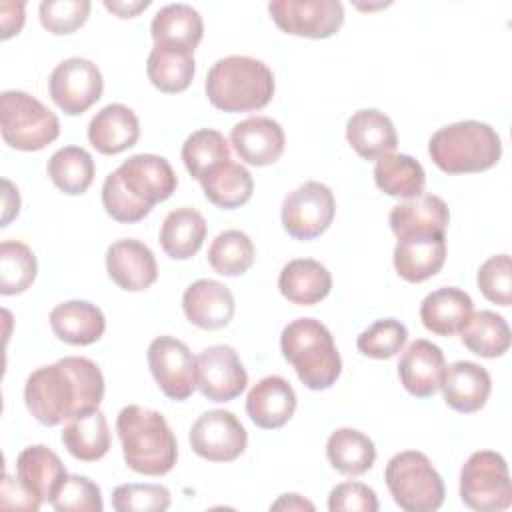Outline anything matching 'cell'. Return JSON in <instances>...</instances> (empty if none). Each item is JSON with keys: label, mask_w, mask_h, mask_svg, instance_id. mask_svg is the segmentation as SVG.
<instances>
[{"label": "cell", "mask_w": 512, "mask_h": 512, "mask_svg": "<svg viewBox=\"0 0 512 512\" xmlns=\"http://www.w3.org/2000/svg\"><path fill=\"white\" fill-rule=\"evenodd\" d=\"M234 296L218 280L202 278L192 282L182 294V310L190 324L202 330H220L234 316Z\"/></svg>", "instance_id": "cell-18"}, {"label": "cell", "mask_w": 512, "mask_h": 512, "mask_svg": "<svg viewBox=\"0 0 512 512\" xmlns=\"http://www.w3.org/2000/svg\"><path fill=\"white\" fill-rule=\"evenodd\" d=\"M330 512H376L378 498L376 492L362 482H342L336 484L328 494Z\"/></svg>", "instance_id": "cell-47"}, {"label": "cell", "mask_w": 512, "mask_h": 512, "mask_svg": "<svg viewBox=\"0 0 512 512\" xmlns=\"http://www.w3.org/2000/svg\"><path fill=\"white\" fill-rule=\"evenodd\" d=\"M42 500L36 498L16 476V480L10 474H4L2 478V490H0V506L2 508H22L36 512L40 508Z\"/></svg>", "instance_id": "cell-49"}, {"label": "cell", "mask_w": 512, "mask_h": 512, "mask_svg": "<svg viewBox=\"0 0 512 512\" xmlns=\"http://www.w3.org/2000/svg\"><path fill=\"white\" fill-rule=\"evenodd\" d=\"M24 4L22 2H2L0 4V26H2V40L18 34L24 26Z\"/></svg>", "instance_id": "cell-50"}, {"label": "cell", "mask_w": 512, "mask_h": 512, "mask_svg": "<svg viewBox=\"0 0 512 512\" xmlns=\"http://www.w3.org/2000/svg\"><path fill=\"white\" fill-rule=\"evenodd\" d=\"M196 62L194 52L176 48V46H162L154 44V48L148 54L146 62V74L154 88L166 94L184 92L192 78H194Z\"/></svg>", "instance_id": "cell-33"}, {"label": "cell", "mask_w": 512, "mask_h": 512, "mask_svg": "<svg viewBox=\"0 0 512 512\" xmlns=\"http://www.w3.org/2000/svg\"><path fill=\"white\" fill-rule=\"evenodd\" d=\"M230 142L246 164L270 166L280 160L286 136L276 120L268 116H250L234 124Z\"/></svg>", "instance_id": "cell-17"}, {"label": "cell", "mask_w": 512, "mask_h": 512, "mask_svg": "<svg viewBox=\"0 0 512 512\" xmlns=\"http://www.w3.org/2000/svg\"><path fill=\"white\" fill-rule=\"evenodd\" d=\"M102 204L108 216H112L116 222H124V224H132V222H140L144 216H148L150 212L140 208L120 186L118 178L114 172H110L102 184Z\"/></svg>", "instance_id": "cell-48"}, {"label": "cell", "mask_w": 512, "mask_h": 512, "mask_svg": "<svg viewBox=\"0 0 512 512\" xmlns=\"http://www.w3.org/2000/svg\"><path fill=\"white\" fill-rule=\"evenodd\" d=\"M254 244L242 230L220 232L208 248V262L220 276H240L254 264Z\"/></svg>", "instance_id": "cell-40"}, {"label": "cell", "mask_w": 512, "mask_h": 512, "mask_svg": "<svg viewBox=\"0 0 512 512\" xmlns=\"http://www.w3.org/2000/svg\"><path fill=\"white\" fill-rule=\"evenodd\" d=\"M104 376L96 362L84 356H64L34 370L24 384V402L44 426H56L100 406Z\"/></svg>", "instance_id": "cell-1"}, {"label": "cell", "mask_w": 512, "mask_h": 512, "mask_svg": "<svg viewBox=\"0 0 512 512\" xmlns=\"http://www.w3.org/2000/svg\"><path fill=\"white\" fill-rule=\"evenodd\" d=\"M50 328L54 336L72 346H88L102 338L106 318L102 310L86 300H68L52 308Z\"/></svg>", "instance_id": "cell-25"}, {"label": "cell", "mask_w": 512, "mask_h": 512, "mask_svg": "<svg viewBox=\"0 0 512 512\" xmlns=\"http://www.w3.org/2000/svg\"><path fill=\"white\" fill-rule=\"evenodd\" d=\"M20 210V196L18 190L10 180L4 178V214H2V226H8L14 216H18Z\"/></svg>", "instance_id": "cell-52"}, {"label": "cell", "mask_w": 512, "mask_h": 512, "mask_svg": "<svg viewBox=\"0 0 512 512\" xmlns=\"http://www.w3.org/2000/svg\"><path fill=\"white\" fill-rule=\"evenodd\" d=\"M460 338L472 354L482 358H498L510 348V328L506 320L492 310L472 312L460 330Z\"/></svg>", "instance_id": "cell-37"}, {"label": "cell", "mask_w": 512, "mask_h": 512, "mask_svg": "<svg viewBox=\"0 0 512 512\" xmlns=\"http://www.w3.org/2000/svg\"><path fill=\"white\" fill-rule=\"evenodd\" d=\"M62 444L76 460H100L110 450V428L106 416L94 408L70 418L62 430Z\"/></svg>", "instance_id": "cell-32"}, {"label": "cell", "mask_w": 512, "mask_h": 512, "mask_svg": "<svg viewBox=\"0 0 512 512\" xmlns=\"http://www.w3.org/2000/svg\"><path fill=\"white\" fill-rule=\"evenodd\" d=\"M36 274L38 262L30 246L18 240H4L0 244V292L4 296L28 290Z\"/></svg>", "instance_id": "cell-41"}, {"label": "cell", "mask_w": 512, "mask_h": 512, "mask_svg": "<svg viewBox=\"0 0 512 512\" xmlns=\"http://www.w3.org/2000/svg\"><path fill=\"white\" fill-rule=\"evenodd\" d=\"M124 462L144 476H164L176 466L178 444L166 418L152 408L124 406L116 418Z\"/></svg>", "instance_id": "cell-2"}, {"label": "cell", "mask_w": 512, "mask_h": 512, "mask_svg": "<svg viewBox=\"0 0 512 512\" xmlns=\"http://www.w3.org/2000/svg\"><path fill=\"white\" fill-rule=\"evenodd\" d=\"M478 288L494 304L510 306L512 302V262L508 254L490 256L478 270Z\"/></svg>", "instance_id": "cell-46"}, {"label": "cell", "mask_w": 512, "mask_h": 512, "mask_svg": "<svg viewBox=\"0 0 512 512\" xmlns=\"http://www.w3.org/2000/svg\"><path fill=\"white\" fill-rule=\"evenodd\" d=\"M204 88L210 104L222 112H254L270 104L274 74L258 58L226 56L210 66Z\"/></svg>", "instance_id": "cell-3"}, {"label": "cell", "mask_w": 512, "mask_h": 512, "mask_svg": "<svg viewBox=\"0 0 512 512\" xmlns=\"http://www.w3.org/2000/svg\"><path fill=\"white\" fill-rule=\"evenodd\" d=\"M296 410V392L282 376H266L258 380L246 396V412L250 420L264 430L282 428Z\"/></svg>", "instance_id": "cell-19"}, {"label": "cell", "mask_w": 512, "mask_h": 512, "mask_svg": "<svg viewBox=\"0 0 512 512\" xmlns=\"http://www.w3.org/2000/svg\"><path fill=\"white\" fill-rule=\"evenodd\" d=\"M202 190L208 202L222 210H234L244 206L252 198L254 180L248 168L238 162H222L210 170L202 180Z\"/></svg>", "instance_id": "cell-35"}, {"label": "cell", "mask_w": 512, "mask_h": 512, "mask_svg": "<svg viewBox=\"0 0 512 512\" xmlns=\"http://www.w3.org/2000/svg\"><path fill=\"white\" fill-rule=\"evenodd\" d=\"M268 12L282 32L316 40L334 36L344 24L338 0H272Z\"/></svg>", "instance_id": "cell-12"}, {"label": "cell", "mask_w": 512, "mask_h": 512, "mask_svg": "<svg viewBox=\"0 0 512 512\" xmlns=\"http://www.w3.org/2000/svg\"><path fill=\"white\" fill-rule=\"evenodd\" d=\"M280 350L300 382L310 390H328L342 372V360L330 330L314 318H296L284 326Z\"/></svg>", "instance_id": "cell-4"}, {"label": "cell", "mask_w": 512, "mask_h": 512, "mask_svg": "<svg viewBox=\"0 0 512 512\" xmlns=\"http://www.w3.org/2000/svg\"><path fill=\"white\" fill-rule=\"evenodd\" d=\"M208 226L204 216L190 206L166 214L160 228V246L174 260L192 258L204 244Z\"/></svg>", "instance_id": "cell-31"}, {"label": "cell", "mask_w": 512, "mask_h": 512, "mask_svg": "<svg viewBox=\"0 0 512 512\" xmlns=\"http://www.w3.org/2000/svg\"><path fill=\"white\" fill-rule=\"evenodd\" d=\"M428 154L446 174H474L498 164L502 140L490 124L462 120L438 128L430 136Z\"/></svg>", "instance_id": "cell-5"}, {"label": "cell", "mask_w": 512, "mask_h": 512, "mask_svg": "<svg viewBox=\"0 0 512 512\" xmlns=\"http://www.w3.org/2000/svg\"><path fill=\"white\" fill-rule=\"evenodd\" d=\"M96 174L94 160L88 150L80 146H64L48 160V176L58 190L70 196L84 194Z\"/></svg>", "instance_id": "cell-38"}, {"label": "cell", "mask_w": 512, "mask_h": 512, "mask_svg": "<svg viewBox=\"0 0 512 512\" xmlns=\"http://www.w3.org/2000/svg\"><path fill=\"white\" fill-rule=\"evenodd\" d=\"M154 44L176 46L194 52L204 34V22L196 8L190 4H168L160 8L150 24Z\"/></svg>", "instance_id": "cell-30"}, {"label": "cell", "mask_w": 512, "mask_h": 512, "mask_svg": "<svg viewBox=\"0 0 512 512\" xmlns=\"http://www.w3.org/2000/svg\"><path fill=\"white\" fill-rule=\"evenodd\" d=\"M122 190L144 210H152L154 204L168 200L178 178L170 162L156 154H134L114 170Z\"/></svg>", "instance_id": "cell-13"}, {"label": "cell", "mask_w": 512, "mask_h": 512, "mask_svg": "<svg viewBox=\"0 0 512 512\" xmlns=\"http://www.w3.org/2000/svg\"><path fill=\"white\" fill-rule=\"evenodd\" d=\"M326 456L330 466L346 476H360L374 466V442L354 428H338L326 442Z\"/></svg>", "instance_id": "cell-36"}, {"label": "cell", "mask_w": 512, "mask_h": 512, "mask_svg": "<svg viewBox=\"0 0 512 512\" xmlns=\"http://www.w3.org/2000/svg\"><path fill=\"white\" fill-rule=\"evenodd\" d=\"M18 480L42 502H52L56 490L68 476L62 460L44 444L24 448L16 458Z\"/></svg>", "instance_id": "cell-28"}, {"label": "cell", "mask_w": 512, "mask_h": 512, "mask_svg": "<svg viewBox=\"0 0 512 512\" xmlns=\"http://www.w3.org/2000/svg\"><path fill=\"white\" fill-rule=\"evenodd\" d=\"M390 228L396 238L418 234H446L450 212L446 202L436 194H420L404 200L390 210Z\"/></svg>", "instance_id": "cell-24"}, {"label": "cell", "mask_w": 512, "mask_h": 512, "mask_svg": "<svg viewBox=\"0 0 512 512\" xmlns=\"http://www.w3.org/2000/svg\"><path fill=\"white\" fill-rule=\"evenodd\" d=\"M272 510H314V504L300 494H282L272 506Z\"/></svg>", "instance_id": "cell-53"}, {"label": "cell", "mask_w": 512, "mask_h": 512, "mask_svg": "<svg viewBox=\"0 0 512 512\" xmlns=\"http://www.w3.org/2000/svg\"><path fill=\"white\" fill-rule=\"evenodd\" d=\"M474 312L472 298L454 286L430 292L420 304V320L426 330L438 336H454Z\"/></svg>", "instance_id": "cell-29"}, {"label": "cell", "mask_w": 512, "mask_h": 512, "mask_svg": "<svg viewBox=\"0 0 512 512\" xmlns=\"http://www.w3.org/2000/svg\"><path fill=\"white\" fill-rule=\"evenodd\" d=\"M374 182L388 196L412 200L424 194L426 174L416 158L408 154H386L376 160Z\"/></svg>", "instance_id": "cell-34"}, {"label": "cell", "mask_w": 512, "mask_h": 512, "mask_svg": "<svg viewBox=\"0 0 512 512\" xmlns=\"http://www.w3.org/2000/svg\"><path fill=\"white\" fill-rule=\"evenodd\" d=\"M140 136V122L132 108L124 104H108L98 110L88 124L90 144L106 156L132 148Z\"/></svg>", "instance_id": "cell-23"}, {"label": "cell", "mask_w": 512, "mask_h": 512, "mask_svg": "<svg viewBox=\"0 0 512 512\" xmlns=\"http://www.w3.org/2000/svg\"><path fill=\"white\" fill-rule=\"evenodd\" d=\"M188 442L204 460L232 462L244 454L248 434L230 410H208L192 424Z\"/></svg>", "instance_id": "cell-14"}, {"label": "cell", "mask_w": 512, "mask_h": 512, "mask_svg": "<svg viewBox=\"0 0 512 512\" xmlns=\"http://www.w3.org/2000/svg\"><path fill=\"white\" fill-rule=\"evenodd\" d=\"M442 394L444 402L462 414H470L480 410L492 390V380L486 368L480 364L458 360L444 368L442 376Z\"/></svg>", "instance_id": "cell-22"}, {"label": "cell", "mask_w": 512, "mask_h": 512, "mask_svg": "<svg viewBox=\"0 0 512 512\" xmlns=\"http://www.w3.org/2000/svg\"><path fill=\"white\" fill-rule=\"evenodd\" d=\"M230 146L226 138L212 128H202L192 132L182 144V162L192 178L198 182L222 162H228Z\"/></svg>", "instance_id": "cell-39"}, {"label": "cell", "mask_w": 512, "mask_h": 512, "mask_svg": "<svg viewBox=\"0 0 512 512\" xmlns=\"http://www.w3.org/2000/svg\"><path fill=\"white\" fill-rule=\"evenodd\" d=\"M196 384L204 398L212 402H230L240 396L248 384V374L238 352L228 344L204 348L196 358Z\"/></svg>", "instance_id": "cell-15"}, {"label": "cell", "mask_w": 512, "mask_h": 512, "mask_svg": "<svg viewBox=\"0 0 512 512\" xmlns=\"http://www.w3.org/2000/svg\"><path fill=\"white\" fill-rule=\"evenodd\" d=\"M460 498L478 512H500L512 504L508 464L502 454L478 450L460 470Z\"/></svg>", "instance_id": "cell-8"}, {"label": "cell", "mask_w": 512, "mask_h": 512, "mask_svg": "<svg viewBox=\"0 0 512 512\" xmlns=\"http://www.w3.org/2000/svg\"><path fill=\"white\" fill-rule=\"evenodd\" d=\"M88 0H44L38 8L42 26L56 36L76 32L90 14Z\"/></svg>", "instance_id": "cell-45"}, {"label": "cell", "mask_w": 512, "mask_h": 512, "mask_svg": "<svg viewBox=\"0 0 512 512\" xmlns=\"http://www.w3.org/2000/svg\"><path fill=\"white\" fill-rule=\"evenodd\" d=\"M346 140L364 160H378L392 154L398 144L392 120L376 108L358 110L348 118Z\"/></svg>", "instance_id": "cell-26"}, {"label": "cell", "mask_w": 512, "mask_h": 512, "mask_svg": "<svg viewBox=\"0 0 512 512\" xmlns=\"http://www.w3.org/2000/svg\"><path fill=\"white\" fill-rule=\"evenodd\" d=\"M56 512H102L100 488L86 476L68 474L52 498Z\"/></svg>", "instance_id": "cell-43"}, {"label": "cell", "mask_w": 512, "mask_h": 512, "mask_svg": "<svg viewBox=\"0 0 512 512\" xmlns=\"http://www.w3.org/2000/svg\"><path fill=\"white\" fill-rule=\"evenodd\" d=\"M386 486L406 512H434L444 502V482L426 454L406 450L394 454L384 470Z\"/></svg>", "instance_id": "cell-6"}, {"label": "cell", "mask_w": 512, "mask_h": 512, "mask_svg": "<svg viewBox=\"0 0 512 512\" xmlns=\"http://www.w3.org/2000/svg\"><path fill=\"white\" fill-rule=\"evenodd\" d=\"M394 268L406 282H424L440 272L446 260V234H418L398 238Z\"/></svg>", "instance_id": "cell-20"}, {"label": "cell", "mask_w": 512, "mask_h": 512, "mask_svg": "<svg viewBox=\"0 0 512 512\" xmlns=\"http://www.w3.org/2000/svg\"><path fill=\"white\" fill-rule=\"evenodd\" d=\"M104 80L100 68L86 58L62 60L48 78V92L54 104L70 116L86 112L102 96Z\"/></svg>", "instance_id": "cell-10"}, {"label": "cell", "mask_w": 512, "mask_h": 512, "mask_svg": "<svg viewBox=\"0 0 512 512\" xmlns=\"http://www.w3.org/2000/svg\"><path fill=\"white\" fill-rule=\"evenodd\" d=\"M444 354L430 340H414L402 354L398 362V376L406 392L416 398L432 396L444 376Z\"/></svg>", "instance_id": "cell-21"}, {"label": "cell", "mask_w": 512, "mask_h": 512, "mask_svg": "<svg viewBox=\"0 0 512 512\" xmlns=\"http://www.w3.org/2000/svg\"><path fill=\"white\" fill-rule=\"evenodd\" d=\"M148 366L158 388L170 400L182 402L190 398L192 392L198 388L196 358L192 356L190 348L178 338H154L148 346Z\"/></svg>", "instance_id": "cell-11"}, {"label": "cell", "mask_w": 512, "mask_h": 512, "mask_svg": "<svg viewBox=\"0 0 512 512\" xmlns=\"http://www.w3.org/2000/svg\"><path fill=\"white\" fill-rule=\"evenodd\" d=\"M408 340V330L400 320L382 318L372 322L366 330L360 332L356 348L360 354L376 360H388L396 356Z\"/></svg>", "instance_id": "cell-42"}, {"label": "cell", "mask_w": 512, "mask_h": 512, "mask_svg": "<svg viewBox=\"0 0 512 512\" xmlns=\"http://www.w3.org/2000/svg\"><path fill=\"white\" fill-rule=\"evenodd\" d=\"M116 512H164L170 508V490L162 484H120L112 492Z\"/></svg>", "instance_id": "cell-44"}, {"label": "cell", "mask_w": 512, "mask_h": 512, "mask_svg": "<svg viewBox=\"0 0 512 512\" xmlns=\"http://www.w3.org/2000/svg\"><path fill=\"white\" fill-rule=\"evenodd\" d=\"M0 128L4 142L22 152L42 150L60 134L58 116L22 90L2 92Z\"/></svg>", "instance_id": "cell-7"}, {"label": "cell", "mask_w": 512, "mask_h": 512, "mask_svg": "<svg viewBox=\"0 0 512 512\" xmlns=\"http://www.w3.org/2000/svg\"><path fill=\"white\" fill-rule=\"evenodd\" d=\"M336 202L332 190L316 180L304 182L286 194L282 202V226L294 240H312L328 230Z\"/></svg>", "instance_id": "cell-9"}, {"label": "cell", "mask_w": 512, "mask_h": 512, "mask_svg": "<svg viewBox=\"0 0 512 512\" xmlns=\"http://www.w3.org/2000/svg\"><path fill=\"white\" fill-rule=\"evenodd\" d=\"M278 290L292 304L314 306L330 294L332 276L318 260L296 258L280 270Z\"/></svg>", "instance_id": "cell-27"}, {"label": "cell", "mask_w": 512, "mask_h": 512, "mask_svg": "<svg viewBox=\"0 0 512 512\" xmlns=\"http://www.w3.org/2000/svg\"><path fill=\"white\" fill-rule=\"evenodd\" d=\"M106 270L112 282L128 292L146 290L158 278L154 252L136 238H122L108 246Z\"/></svg>", "instance_id": "cell-16"}, {"label": "cell", "mask_w": 512, "mask_h": 512, "mask_svg": "<svg viewBox=\"0 0 512 512\" xmlns=\"http://www.w3.org/2000/svg\"><path fill=\"white\" fill-rule=\"evenodd\" d=\"M150 6V0H134V2H110L104 0V8L116 14L118 18H134L138 12L146 10Z\"/></svg>", "instance_id": "cell-51"}]
</instances>
